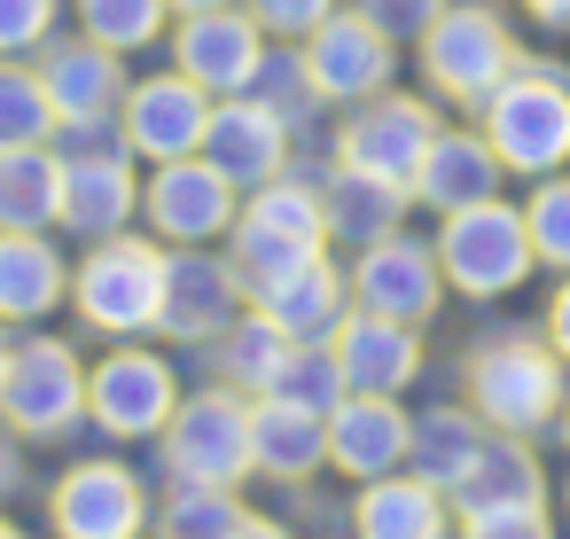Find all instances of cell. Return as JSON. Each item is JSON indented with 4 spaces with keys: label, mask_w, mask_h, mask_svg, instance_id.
Wrapping results in <instances>:
<instances>
[{
    "label": "cell",
    "mask_w": 570,
    "mask_h": 539,
    "mask_svg": "<svg viewBox=\"0 0 570 539\" xmlns=\"http://www.w3.org/2000/svg\"><path fill=\"white\" fill-rule=\"evenodd\" d=\"M461 391H469V414L484 430H508V438H539L554 430L562 414V391H570V367L554 360L547 336H484L461 367Z\"/></svg>",
    "instance_id": "1"
},
{
    "label": "cell",
    "mask_w": 570,
    "mask_h": 539,
    "mask_svg": "<svg viewBox=\"0 0 570 539\" xmlns=\"http://www.w3.org/2000/svg\"><path fill=\"white\" fill-rule=\"evenodd\" d=\"M476 134L492 141V157L523 180H547L570 165V79L539 56H523L484 102H476Z\"/></svg>",
    "instance_id": "2"
},
{
    "label": "cell",
    "mask_w": 570,
    "mask_h": 539,
    "mask_svg": "<svg viewBox=\"0 0 570 539\" xmlns=\"http://www.w3.org/2000/svg\"><path fill=\"white\" fill-rule=\"evenodd\" d=\"M531 227H523V204H500V196H484V204H469V212H445L438 219V274H445V290L453 297H476V305H492V297H515L523 282H531Z\"/></svg>",
    "instance_id": "3"
},
{
    "label": "cell",
    "mask_w": 570,
    "mask_h": 539,
    "mask_svg": "<svg viewBox=\"0 0 570 539\" xmlns=\"http://www.w3.org/2000/svg\"><path fill=\"white\" fill-rule=\"evenodd\" d=\"M71 305L110 344L149 336L157 329V305H165V243H149V235H102L71 266Z\"/></svg>",
    "instance_id": "4"
},
{
    "label": "cell",
    "mask_w": 570,
    "mask_h": 539,
    "mask_svg": "<svg viewBox=\"0 0 570 539\" xmlns=\"http://www.w3.org/2000/svg\"><path fill=\"white\" fill-rule=\"evenodd\" d=\"M515 63H523V48L508 32V17L484 9V0H445L422 24V79H430V95H445L461 110H476Z\"/></svg>",
    "instance_id": "5"
},
{
    "label": "cell",
    "mask_w": 570,
    "mask_h": 539,
    "mask_svg": "<svg viewBox=\"0 0 570 539\" xmlns=\"http://www.w3.org/2000/svg\"><path fill=\"white\" fill-rule=\"evenodd\" d=\"M157 453L173 484H243L250 477V391L235 383L180 391L173 422L157 430Z\"/></svg>",
    "instance_id": "6"
},
{
    "label": "cell",
    "mask_w": 570,
    "mask_h": 539,
    "mask_svg": "<svg viewBox=\"0 0 570 539\" xmlns=\"http://www.w3.org/2000/svg\"><path fill=\"white\" fill-rule=\"evenodd\" d=\"M149 523H157L149 477L134 461H118V453L71 461L48 484V531L56 539H149Z\"/></svg>",
    "instance_id": "7"
},
{
    "label": "cell",
    "mask_w": 570,
    "mask_h": 539,
    "mask_svg": "<svg viewBox=\"0 0 570 539\" xmlns=\"http://www.w3.org/2000/svg\"><path fill=\"white\" fill-rule=\"evenodd\" d=\"M173 406H180V375H173V360L165 352H149V344H110L95 367H87V422L102 430V438H118V445H149L165 422H173Z\"/></svg>",
    "instance_id": "8"
},
{
    "label": "cell",
    "mask_w": 570,
    "mask_h": 539,
    "mask_svg": "<svg viewBox=\"0 0 570 539\" xmlns=\"http://www.w3.org/2000/svg\"><path fill=\"white\" fill-rule=\"evenodd\" d=\"M87 422V360L63 336H32L9 360V391H0V430L32 445H56Z\"/></svg>",
    "instance_id": "9"
},
{
    "label": "cell",
    "mask_w": 570,
    "mask_h": 539,
    "mask_svg": "<svg viewBox=\"0 0 570 539\" xmlns=\"http://www.w3.org/2000/svg\"><path fill=\"white\" fill-rule=\"evenodd\" d=\"M430 141H438V110H430L422 95H391V87H383V95L352 102V118H344V134H336V165H352V173H367V180L414 196V173H422Z\"/></svg>",
    "instance_id": "10"
},
{
    "label": "cell",
    "mask_w": 570,
    "mask_h": 539,
    "mask_svg": "<svg viewBox=\"0 0 570 539\" xmlns=\"http://www.w3.org/2000/svg\"><path fill=\"white\" fill-rule=\"evenodd\" d=\"M399 40L367 17V9H328L305 40H297V56H305V79H313V95L321 102H367V95H383L391 87V71H399V56H391Z\"/></svg>",
    "instance_id": "11"
},
{
    "label": "cell",
    "mask_w": 570,
    "mask_h": 539,
    "mask_svg": "<svg viewBox=\"0 0 570 539\" xmlns=\"http://www.w3.org/2000/svg\"><path fill=\"white\" fill-rule=\"evenodd\" d=\"M243 274H235V258H219V251H204V243H180V251H165V305H157V336H173V344H219L227 336V321L243 313Z\"/></svg>",
    "instance_id": "12"
},
{
    "label": "cell",
    "mask_w": 570,
    "mask_h": 539,
    "mask_svg": "<svg viewBox=\"0 0 570 539\" xmlns=\"http://www.w3.org/2000/svg\"><path fill=\"white\" fill-rule=\"evenodd\" d=\"M258 63H266V32H258L250 9H235V0H227V9H196V17L173 24V71L196 79L212 102L250 95Z\"/></svg>",
    "instance_id": "13"
},
{
    "label": "cell",
    "mask_w": 570,
    "mask_h": 539,
    "mask_svg": "<svg viewBox=\"0 0 570 539\" xmlns=\"http://www.w3.org/2000/svg\"><path fill=\"white\" fill-rule=\"evenodd\" d=\"M204 126H212V95L196 79H180V71L134 79L126 102H118V149L126 157H149V165L196 157L204 149Z\"/></svg>",
    "instance_id": "14"
},
{
    "label": "cell",
    "mask_w": 570,
    "mask_h": 539,
    "mask_svg": "<svg viewBox=\"0 0 570 539\" xmlns=\"http://www.w3.org/2000/svg\"><path fill=\"white\" fill-rule=\"evenodd\" d=\"M235 212H243V188L235 180H219L204 157H173V165H157L149 180H141V219H149V235L157 243H219L227 227H235Z\"/></svg>",
    "instance_id": "15"
},
{
    "label": "cell",
    "mask_w": 570,
    "mask_h": 539,
    "mask_svg": "<svg viewBox=\"0 0 570 539\" xmlns=\"http://www.w3.org/2000/svg\"><path fill=\"white\" fill-rule=\"evenodd\" d=\"M352 305L360 313H383V321H430L445 305V274H438V243H414V235H383L352 258Z\"/></svg>",
    "instance_id": "16"
},
{
    "label": "cell",
    "mask_w": 570,
    "mask_h": 539,
    "mask_svg": "<svg viewBox=\"0 0 570 539\" xmlns=\"http://www.w3.org/2000/svg\"><path fill=\"white\" fill-rule=\"evenodd\" d=\"M134 204H141V180H134V157L118 141H71L63 149V219L56 227L102 243V235L134 227Z\"/></svg>",
    "instance_id": "17"
},
{
    "label": "cell",
    "mask_w": 570,
    "mask_h": 539,
    "mask_svg": "<svg viewBox=\"0 0 570 539\" xmlns=\"http://www.w3.org/2000/svg\"><path fill=\"white\" fill-rule=\"evenodd\" d=\"M196 157L250 196V188H266V180L289 173V126L258 95H227V102H212V126H204V149Z\"/></svg>",
    "instance_id": "18"
},
{
    "label": "cell",
    "mask_w": 570,
    "mask_h": 539,
    "mask_svg": "<svg viewBox=\"0 0 570 539\" xmlns=\"http://www.w3.org/2000/svg\"><path fill=\"white\" fill-rule=\"evenodd\" d=\"M406 438H414V414L391 391H344L328 414V469L352 484H375V477L406 469Z\"/></svg>",
    "instance_id": "19"
},
{
    "label": "cell",
    "mask_w": 570,
    "mask_h": 539,
    "mask_svg": "<svg viewBox=\"0 0 570 539\" xmlns=\"http://www.w3.org/2000/svg\"><path fill=\"white\" fill-rule=\"evenodd\" d=\"M328 352H336V367H344V383L352 391H391V399H406V383L422 375V329L414 321H383V313H344V329L328 336Z\"/></svg>",
    "instance_id": "20"
},
{
    "label": "cell",
    "mask_w": 570,
    "mask_h": 539,
    "mask_svg": "<svg viewBox=\"0 0 570 539\" xmlns=\"http://www.w3.org/2000/svg\"><path fill=\"white\" fill-rule=\"evenodd\" d=\"M40 87H48V102H56L63 126H102V118H118V102H126L118 56H110L102 40H87V32H79V40H48Z\"/></svg>",
    "instance_id": "21"
},
{
    "label": "cell",
    "mask_w": 570,
    "mask_h": 539,
    "mask_svg": "<svg viewBox=\"0 0 570 539\" xmlns=\"http://www.w3.org/2000/svg\"><path fill=\"white\" fill-rule=\"evenodd\" d=\"M321 469H328V414L289 399H250V477L313 484Z\"/></svg>",
    "instance_id": "22"
},
{
    "label": "cell",
    "mask_w": 570,
    "mask_h": 539,
    "mask_svg": "<svg viewBox=\"0 0 570 539\" xmlns=\"http://www.w3.org/2000/svg\"><path fill=\"white\" fill-rule=\"evenodd\" d=\"M500 180H508V165L492 157L484 134H469V126H438L430 157H422V173H414V204H430V212L445 219V212H469V204L500 196Z\"/></svg>",
    "instance_id": "23"
},
{
    "label": "cell",
    "mask_w": 570,
    "mask_h": 539,
    "mask_svg": "<svg viewBox=\"0 0 570 539\" xmlns=\"http://www.w3.org/2000/svg\"><path fill=\"white\" fill-rule=\"evenodd\" d=\"M352 539H453V500L414 469H391L352 492Z\"/></svg>",
    "instance_id": "24"
},
{
    "label": "cell",
    "mask_w": 570,
    "mask_h": 539,
    "mask_svg": "<svg viewBox=\"0 0 570 539\" xmlns=\"http://www.w3.org/2000/svg\"><path fill=\"white\" fill-rule=\"evenodd\" d=\"M258 313H274L297 344H328L336 329H344V313H352V282L328 266V251L321 258H305L297 274H282L274 290H258Z\"/></svg>",
    "instance_id": "25"
},
{
    "label": "cell",
    "mask_w": 570,
    "mask_h": 539,
    "mask_svg": "<svg viewBox=\"0 0 570 539\" xmlns=\"http://www.w3.org/2000/svg\"><path fill=\"white\" fill-rule=\"evenodd\" d=\"M71 297V258L48 235H0V321H48Z\"/></svg>",
    "instance_id": "26"
},
{
    "label": "cell",
    "mask_w": 570,
    "mask_h": 539,
    "mask_svg": "<svg viewBox=\"0 0 570 539\" xmlns=\"http://www.w3.org/2000/svg\"><path fill=\"white\" fill-rule=\"evenodd\" d=\"M445 500H453V516H469V508H508V500H547V469H539L531 438L484 430L476 461L461 469V484H453Z\"/></svg>",
    "instance_id": "27"
},
{
    "label": "cell",
    "mask_w": 570,
    "mask_h": 539,
    "mask_svg": "<svg viewBox=\"0 0 570 539\" xmlns=\"http://www.w3.org/2000/svg\"><path fill=\"white\" fill-rule=\"evenodd\" d=\"M63 219V157L40 149H0V235H48Z\"/></svg>",
    "instance_id": "28"
},
{
    "label": "cell",
    "mask_w": 570,
    "mask_h": 539,
    "mask_svg": "<svg viewBox=\"0 0 570 539\" xmlns=\"http://www.w3.org/2000/svg\"><path fill=\"white\" fill-rule=\"evenodd\" d=\"M406 204H414L406 188H383V180H367V173H352V165H336V173L321 180L328 243H352V251H367V243L399 235V212H406Z\"/></svg>",
    "instance_id": "29"
},
{
    "label": "cell",
    "mask_w": 570,
    "mask_h": 539,
    "mask_svg": "<svg viewBox=\"0 0 570 539\" xmlns=\"http://www.w3.org/2000/svg\"><path fill=\"white\" fill-rule=\"evenodd\" d=\"M289 352H297V336H289L274 313H258V305H250V313H235V321H227V336L212 344L219 383H235V391H250V399L282 375V360H289Z\"/></svg>",
    "instance_id": "30"
},
{
    "label": "cell",
    "mask_w": 570,
    "mask_h": 539,
    "mask_svg": "<svg viewBox=\"0 0 570 539\" xmlns=\"http://www.w3.org/2000/svg\"><path fill=\"white\" fill-rule=\"evenodd\" d=\"M476 445H484V422H476L469 406H430V414H414V438H406V469H414L422 484L453 492V484H461V469L476 461Z\"/></svg>",
    "instance_id": "31"
},
{
    "label": "cell",
    "mask_w": 570,
    "mask_h": 539,
    "mask_svg": "<svg viewBox=\"0 0 570 539\" xmlns=\"http://www.w3.org/2000/svg\"><path fill=\"white\" fill-rule=\"evenodd\" d=\"M243 492L235 484H173L165 500H157V539H235L243 531Z\"/></svg>",
    "instance_id": "32"
},
{
    "label": "cell",
    "mask_w": 570,
    "mask_h": 539,
    "mask_svg": "<svg viewBox=\"0 0 570 539\" xmlns=\"http://www.w3.org/2000/svg\"><path fill=\"white\" fill-rule=\"evenodd\" d=\"M227 258H235L243 290L258 297V290H274L282 274H297L305 258H321V243H297V235H282V227H266V219L235 212V227H227Z\"/></svg>",
    "instance_id": "33"
},
{
    "label": "cell",
    "mask_w": 570,
    "mask_h": 539,
    "mask_svg": "<svg viewBox=\"0 0 570 539\" xmlns=\"http://www.w3.org/2000/svg\"><path fill=\"white\" fill-rule=\"evenodd\" d=\"M56 126H63V118H56L40 71H24V63L9 56V63H0V149H40Z\"/></svg>",
    "instance_id": "34"
},
{
    "label": "cell",
    "mask_w": 570,
    "mask_h": 539,
    "mask_svg": "<svg viewBox=\"0 0 570 539\" xmlns=\"http://www.w3.org/2000/svg\"><path fill=\"white\" fill-rule=\"evenodd\" d=\"M165 0H79V32L102 40L110 56H141L165 40Z\"/></svg>",
    "instance_id": "35"
},
{
    "label": "cell",
    "mask_w": 570,
    "mask_h": 539,
    "mask_svg": "<svg viewBox=\"0 0 570 539\" xmlns=\"http://www.w3.org/2000/svg\"><path fill=\"white\" fill-rule=\"evenodd\" d=\"M352 383H344V367H336V352L328 344H297L289 360H282V375L258 391V399H289V406H313V414H336V399H344Z\"/></svg>",
    "instance_id": "36"
},
{
    "label": "cell",
    "mask_w": 570,
    "mask_h": 539,
    "mask_svg": "<svg viewBox=\"0 0 570 539\" xmlns=\"http://www.w3.org/2000/svg\"><path fill=\"white\" fill-rule=\"evenodd\" d=\"M523 227H531V258L570 274V173H547L531 196H523Z\"/></svg>",
    "instance_id": "37"
},
{
    "label": "cell",
    "mask_w": 570,
    "mask_h": 539,
    "mask_svg": "<svg viewBox=\"0 0 570 539\" xmlns=\"http://www.w3.org/2000/svg\"><path fill=\"white\" fill-rule=\"evenodd\" d=\"M250 95H258L289 134L305 126V110H321V95H313V79H305V56H266L258 79H250Z\"/></svg>",
    "instance_id": "38"
},
{
    "label": "cell",
    "mask_w": 570,
    "mask_h": 539,
    "mask_svg": "<svg viewBox=\"0 0 570 539\" xmlns=\"http://www.w3.org/2000/svg\"><path fill=\"white\" fill-rule=\"evenodd\" d=\"M453 539H562L547 500H508V508H469L453 516Z\"/></svg>",
    "instance_id": "39"
},
{
    "label": "cell",
    "mask_w": 570,
    "mask_h": 539,
    "mask_svg": "<svg viewBox=\"0 0 570 539\" xmlns=\"http://www.w3.org/2000/svg\"><path fill=\"white\" fill-rule=\"evenodd\" d=\"M56 9H63V0H0V63L48 48L56 40Z\"/></svg>",
    "instance_id": "40"
},
{
    "label": "cell",
    "mask_w": 570,
    "mask_h": 539,
    "mask_svg": "<svg viewBox=\"0 0 570 539\" xmlns=\"http://www.w3.org/2000/svg\"><path fill=\"white\" fill-rule=\"evenodd\" d=\"M243 9L258 17V32H266V40H305V32L336 9V0H243Z\"/></svg>",
    "instance_id": "41"
},
{
    "label": "cell",
    "mask_w": 570,
    "mask_h": 539,
    "mask_svg": "<svg viewBox=\"0 0 570 539\" xmlns=\"http://www.w3.org/2000/svg\"><path fill=\"white\" fill-rule=\"evenodd\" d=\"M360 9H367V17H375V24H383L391 40H406V32L422 40V24H430V17L445 9V0H360Z\"/></svg>",
    "instance_id": "42"
},
{
    "label": "cell",
    "mask_w": 570,
    "mask_h": 539,
    "mask_svg": "<svg viewBox=\"0 0 570 539\" xmlns=\"http://www.w3.org/2000/svg\"><path fill=\"white\" fill-rule=\"evenodd\" d=\"M539 336L554 344V360L570 367V274H562V290L547 297V321H539Z\"/></svg>",
    "instance_id": "43"
},
{
    "label": "cell",
    "mask_w": 570,
    "mask_h": 539,
    "mask_svg": "<svg viewBox=\"0 0 570 539\" xmlns=\"http://www.w3.org/2000/svg\"><path fill=\"white\" fill-rule=\"evenodd\" d=\"M235 539H297V531H289V523H282V516H258V508H250V516H243V531H235Z\"/></svg>",
    "instance_id": "44"
},
{
    "label": "cell",
    "mask_w": 570,
    "mask_h": 539,
    "mask_svg": "<svg viewBox=\"0 0 570 539\" xmlns=\"http://www.w3.org/2000/svg\"><path fill=\"white\" fill-rule=\"evenodd\" d=\"M523 9H531L539 24H554V32H570V0H523Z\"/></svg>",
    "instance_id": "45"
},
{
    "label": "cell",
    "mask_w": 570,
    "mask_h": 539,
    "mask_svg": "<svg viewBox=\"0 0 570 539\" xmlns=\"http://www.w3.org/2000/svg\"><path fill=\"white\" fill-rule=\"evenodd\" d=\"M9 360H17V336H9V321H0V391H9Z\"/></svg>",
    "instance_id": "46"
},
{
    "label": "cell",
    "mask_w": 570,
    "mask_h": 539,
    "mask_svg": "<svg viewBox=\"0 0 570 539\" xmlns=\"http://www.w3.org/2000/svg\"><path fill=\"white\" fill-rule=\"evenodd\" d=\"M173 17H196V9H227V0H165Z\"/></svg>",
    "instance_id": "47"
},
{
    "label": "cell",
    "mask_w": 570,
    "mask_h": 539,
    "mask_svg": "<svg viewBox=\"0 0 570 539\" xmlns=\"http://www.w3.org/2000/svg\"><path fill=\"white\" fill-rule=\"evenodd\" d=\"M554 445L570 453V391H562V414H554Z\"/></svg>",
    "instance_id": "48"
},
{
    "label": "cell",
    "mask_w": 570,
    "mask_h": 539,
    "mask_svg": "<svg viewBox=\"0 0 570 539\" xmlns=\"http://www.w3.org/2000/svg\"><path fill=\"white\" fill-rule=\"evenodd\" d=\"M17 484V453H9V438H0V492Z\"/></svg>",
    "instance_id": "49"
},
{
    "label": "cell",
    "mask_w": 570,
    "mask_h": 539,
    "mask_svg": "<svg viewBox=\"0 0 570 539\" xmlns=\"http://www.w3.org/2000/svg\"><path fill=\"white\" fill-rule=\"evenodd\" d=\"M0 539H24V531H17V523H9V516H0Z\"/></svg>",
    "instance_id": "50"
},
{
    "label": "cell",
    "mask_w": 570,
    "mask_h": 539,
    "mask_svg": "<svg viewBox=\"0 0 570 539\" xmlns=\"http://www.w3.org/2000/svg\"><path fill=\"white\" fill-rule=\"evenodd\" d=\"M562 516H570V484H562Z\"/></svg>",
    "instance_id": "51"
}]
</instances>
